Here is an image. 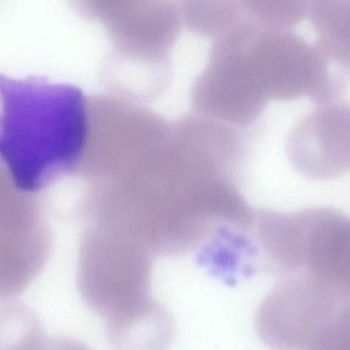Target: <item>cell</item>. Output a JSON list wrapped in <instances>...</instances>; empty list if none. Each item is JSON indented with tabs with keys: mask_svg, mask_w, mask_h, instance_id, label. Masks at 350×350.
Returning <instances> with one entry per match:
<instances>
[{
	"mask_svg": "<svg viewBox=\"0 0 350 350\" xmlns=\"http://www.w3.org/2000/svg\"><path fill=\"white\" fill-rule=\"evenodd\" d=\"M304 350H350V304L314 333Z\"/></svg>",
	"mask_w": 350,
	"mask_h": 350,
	"instance_id": "8",
	"label": "cell"
},
{
	"mask_svg": "<svg viewBox=\"0 0 350 350\" xmlns=\"http://www.w3.org/2000/svg\"><path fill=\"white\" fill-rule=\"evenodd\" d=\"M294 265L350 297L349 216L330 207L296 211Z\"/></svg>",
	"mask_w": 350,
	"mask_h": 350,
	"instance_id": "3",
	"label": "cell"
},
{
	"mask_svg": "<svg viewBox=\"0 0 350 350\" xmlns=\"http://www.w3.org/2000/svg\"><path fill=\"white\" fill-rule=\"evenodd\" d=\"M0 161L14 185L37 193L81 166L90 104L79 88L0 74Z\"/></svg>",
	"mask_w": 350,
	"mask_h": 350,
	"instance_id": "1",
	"label": "cell"
},
{
	"mask_svg": "<svg viewBox=\"0 0 350 350\" xmlns=\"http://www.w3.org/2000/svg\"><path fill=\"white\" fill-rule=\"evenodd\" d=\"M247 22L290 30L308 18L310 0H239Z\"/></svg>",
	"mask_w": 350,
	"mask_h": 350,
	"instance_id": "7",
	"label": "cell"
},
{
	"mask_svg": "<svg viewBox=\"0 0 350 350\" xmlns=\"http://www.w3.org/2000/svg\"><path fill=\"white\" fill-rule=\"evenodd\" d=\"M35 350H90L81 341L71 337H46Z\"/></svg>",
	"mask_w": 350,
	"mask_h": 350,
	"instance_id": "9",
	"label": "cell"
},
{
	"mask_svg": "<svg viewBox=\"0 0 350 350\" xmlns=\"http://www.w3.org/2000/svg\"><path fill=\"white\" fill-rule=\"evenodd\" d=\"M181 20L189 30L216 39L247 23L239 0H180Z\"/></svg>",
	"mask_w": 350,
	"mask_h": 350,
	"instance_id": "5",
	"label": "cell"
},
{
	"mask_svg": "<svg viewBox=\"0 0 350 350\" xmlns=\"http://www.w3.org/2000/svg\"><path fill=\"white\" fill-rule=\"evenodd\" d=\"M0 306V350H35L46 338L34 310L20 301Z\"/></svg>",
	"mask_w": 350,
	"mask_h": 350,
	"instance_id": "6",
	"label": "cell"
},
{
	"mask_svg": "<svg viewBox=\"0 0 350 350\" xmlns=\"http://www.w3.org/2000/svg\"><path fill=\"white\" fill-rule=\"evenodd\" d=\"M288 159L312 180H330L350 172V102L322 105L298 121L288 135Z\"/></svg>",
	"mask_w": 350,
	"mask_h": 350,
	"instance_id": "2",
	"label": "cell"
},
{
	"mask_svg": "<svg viewBox=\"0 0 350 350\" xmlns=\"http://www.w3.org/2000/svg\"><path fill=\"white\" fill-rule=\"evenodd\" d=\"M308 18L319 49L350 74V0H310Z\"/></svg>",
	"mask_w": 350,
	"mask_h": 350,
	"instance_id": "4",
	"label": "cell"
}]
</instances>
